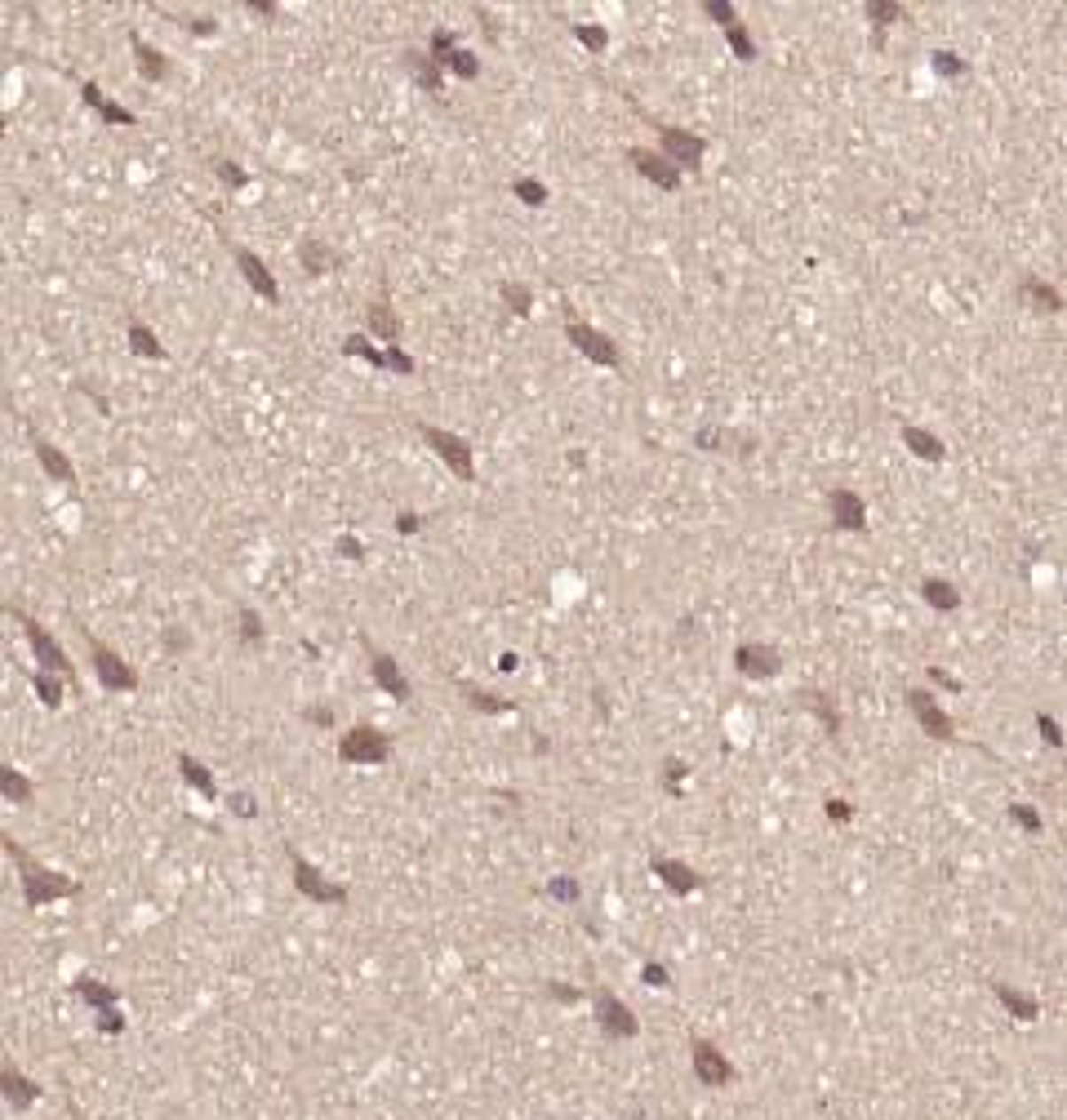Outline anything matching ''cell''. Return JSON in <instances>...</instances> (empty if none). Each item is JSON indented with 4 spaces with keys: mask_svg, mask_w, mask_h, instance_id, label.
<instances>
[{
    "mask_svg": "<svg viewBox=\"0 0 1067 1120\" xmlns=\"http://www.w3.org/2000/svg\"><path fill=\"white\" fill-rule=\"evenodd\" d=\"M5 850H10V858L23 867V894H27L32 907H45V903L67 898V894L81 889L76 881H67V876H59V872H50V867H41V863H32V858L19 850V841H5Z\"/></svg>",
    "mask_w": 1067,
    "mask_h": 1120,
    "instance_id": "obj_1",
    "label": "cell"
},
{
    "mask_svg": "<svg viewBox=\"0 0 1067 1120\" xmlns=\"http://www.w3.org/2000/svg\"><path fill=\"white\" fill-rule=\"evenodd\" d=\"M338 756H342L347 765H383V761L392 756V738H388L383 729H374V724H356V729L342 733Z\"/></svg>",
    "mask_w": 1067,
    "mask_h": 1120,
    "instance_id": "obj_2",
    "label": "cell"
},
{
    "mask_svg": "<svg viewBox=\"0 0 1067 1120\" xmlns=\"http://www.w3.org/2000/svg\"><path fill=\"white\" fill-rule=\"evenodd\" d=\"M419 436L428 441V450L436 458H445V467L459 476V481H476V463H472V445L445 427H432V423H419Z\"/></svg>",
    "mask_w": 1067,
    "mask_h": 1120,
    "instance_id": "obj_3",
    "label": "cell"
},
{
    "mask_svg": "<svg viewBox=\"0 0 1067 1120\" xmlns=\"http://www.w3.org/2000/svg\"><path fill=\"white\" fill-rule=\"evenodd\" d=\"M565 338H569L587 360H596V364H605V369H618V364H623L614 338H605L600 329H592L587 320H578V316H569V311H565Z\"/></svg>",
    "mask_w": 1067,
    "mask_h": 1120,
    "instance_id": "obj_4",
    "label": "cell"
},
{
    "mask_svg": "<svg viewBox=\"0 0 1067 1120\" xmlns=\"http://www.w3.org/2000/svg\"><path fill=\"white\" fill-rule=\"evenodd\" d=\"M658 129V143H663V156L676 165V169H698L702 156H707V138L689 134V129H676V125H654Z\"/></svg>",
    "mask_w": 1067,
    "mask_h": 1120,
    "instance_id": "obj_5",
    "label": "cell"
},
{
    "mask_svg": "<svg viewBox=\"0 0 1067 1120\" xmlns=\"http://www.w3.org/2000/svg\"><path fill=\"white\" fill-rule=\"evenodd\" d=\"M90 654H94V671H98V680H103L107 689H116V693L138 689V671H134L116 649H107V645H98V640L90 636Z\"/></svg>",
    "mask_w": 1067,
    "mask_h": 1120,
    "instance_id": "obj_6",
    "label": "cell"
},
{
    "mask_svg": "<svg viewBox=\"0 0 1067 1120\" xmlns=\"http://www.w3.org/2000/svg\"><path fill=\"white\" fill-rule=\"evenodd\" d=\"M285 854H289V863H294V885H298V894H307V898H316V903H347V885L325 881L298 850H285Z\"/></svg>",
    "mask_w": 1067,
    "mask_h": 1120,
    "instance_id": "obj_7",
    "label": "cell"
},
{
    "mask_svg": "<svg viewBox=\"0 0 1067 1120\" xmlns=\"http://www.w3.org/2000/svg\"><path fill=\"white\" fill-rule=\"evenodd\" d=\"M231 245V258H236V267H240V276L249 280V289L263 298V302H280V289H276V276L267 271V262L254 254V249H245V245H236V240H227Z\"/></svg>",
    "mask_w": 1067,
    "mask_h": 1120,
    "instance_id": "obj_8",
    "label": "cell"
},
{
    "mask_svg": "<svg viewBox=\"0 0 1067 1120\" xmlns=\"http://www.w3.org/2000/svg\"><path fill=\"white\" fill-rule=\"evenodd\" d=\"M627 161H632V169L640 174V178H649L654 187H663V192H676L680 187V169L663 156V152H649V147H632L627 152Z\"/></svg>",
    "mask_w": 1067,
    "mask_h": 1120,
    "instance_id": "obj_9",
    "label": "cell"
},
{
    "mask_svg": "<svg viewBox=\"0 0 1067 1120\" xmlns=\"http://www.w3.org/2000/svg\"><path fill=\"white\" fill-rule=\"evenodd\" d=\"M19 623H23V631H27V640H32V649H36V658L50 667V671H63V676H72V662H67V654H63V645L36 623V618H27V614H19V609H10Z\"/></svg>",
    "mask_w": 1067,
    "mask_h": 1120,
    "instance_id": "obj_10",
    "label": "cell"
},
{
    "mask_svg": "<svg viewBox=\"0 0 1067 1120\" xmlns=\"http://www.w3.org/2000/svg\"><path fill=\"white\" fill-rule=\"evenodd\" d=\"M828 512H832V525L836 529H867V507H863V498L854 494V490H832L828 494Z\"/></svg>",
    "mask_w": 1067,
    "mask_h": 1120,
    "instance_id": "obj_11",
    "label": "cell"
},
{
    "mask_svg": "<svg viewBox=\"0 0 1067 1120\" xmlns=\"http://www.w3.org/2000/svg\"><path fill=\"white\" fill-rule=\"evenodd\" d=\"M694 1071L702 1085H730L734 1080V1067L726 1062V1053L707 1040H694Z\"/></svg>",
    "mask_w": 1067,
    "mask_h": 1120,
    "instance_id": "obj_12",
    "label": "cell"
},
{
    "mask_svg": "<svg viewBox=\"0 0 1067 1120\" xmlns=\"http://www.w3.org/2000/svg\"><path fill=\"white\" fill-rule=\"evenodd\" d=\"M370 667H374V680L396 698V702H410V680H405V671L396 667V658L392 654H383V649H370Z\"/></svg>",
    "mask_w": 1067,
    "mask_h": 1120,
    "instance_id": "obj_13",
    "label": "cell"
},
{
    "mask_svg": "<svg viewBox=\"0 0 1067 1120\" xmlns=\"http://www.w3.org/2000/svg\"><path fill=\"white\" fill-rule=\"evenodd\" d=\"M779 649H770V645H739V654H734V667L743 671V676H774L779 671Z\"/></svg>",
    "mask_w": 1067,
    "mask_h": 1120,
    "instance_id": "obj_14",
    "label": "cell"
},
{
    "mask_svg": "<svg viewBox=\"0 0 1067 1120\" xmlns=\"http://www.w3.org/2000/svg\"><path fill=\"white\" fill-rule=\"evenodd\" d=\"M32 450H36L41 467L50 472V481H59V485H72V490H76V467H72V463H67V458H63V454H59V450H54L41 432H32Z\"/></svg>",
    "mask_w": 1067,
    "mask_h": 1120,
    "instance_id": "obj_15",
    "label": "cell"
},
{
    "mask_svg": "<svg viewBox=\"0 0 1067 1120\" xmlns=\"http://www.w3.org/2000/svg\"><path fill=\"white\" fill-rule=\"evenodd\" d=\"M907 702H912L916 720H921V724H925V729H930L934 738H952V720H947V716L938 711V702H934V698H930L925 689H912V693H907Z\"/></svg>",
    "mask_w": 1067,
    "mask_h": 1120,
    "instance_id": "obj_16",
    "label": "cell"
},
{
    "mask_svg": "<svg viewBox=\"0 0 1067 1120\" xmlns=\"http://www.w3.org/2000/svg\"><path fill=\"white\" fill-rule=\"evenodd\" d=\"M596 1009H600V1027L614 1036H636V1018L627 1014L623 1000H614L609 991H596Z\"/></svg>",
    "mask_w": 1067,
    "mask_h": 1120,
    "instance_id": "obj_17",
    "label": "cell"
},
{
    "mask_svg": "<svg viewBox=\"0 0 1067 1120\" xmlns=\"http://www.w3.org/2000/svg\"><path fill=\"white\" fill-rule=\"evenodd\" d=\"M370 329H374L388 347H396V338H401V316L392 311V298H388V294H379V298L370 302Z\"/></svg>",
    "mask_w": 1067,
    "mask_h": 1120,
    "instance_id": "obj_18",
    "label": "cell"
},
{
    "mask_svg": "<svg viewBox=\"0 0 1067 1120\" xmlns=\"http://www.w3.org/2000/svg\"><path fill=\"white\" fill-rule=\"evenodd\" d=\"M129 45H134V63H138L143 81H165L169 76V63H165V54L156 45H147L143 36H129Z\"/></svg>",
    "mask_w": 1067,
    "mask_h": 1120,
    "instance_id": "obj_19",
    "label": "cell"
},
{
    "mask_svg": "<svg viewBox=\"0 0 1067 1120\" xmlns=\"http://www.w3.org/2000/svg\"><path fill=\"white\" fill-rule=\"evenodd\" d=\"M81 94H85V103H90V107H94V112H98V116L107 121V125H138V116H134L129 107H121V103L103 98L94 81H85V85H81Z\"/></svg>",
    "mask_w": 1067,
    "mask_h": 1120,
    "instance_id": "obj_20",
    "label": "cell"
},
{
    "mask_svg": "<svg viewBox=\"0 0 1067 1120\" xmlns=\"http://www.w3.org/2000/svg\"><path fill=\"white\" fill-rule=\"evenodd\" d=\"M903 445H907L916 458H925V463H943V458H947V445H943L934 432H925V427H912V423L903 427Z\"/></svg>",
    "mask_w": 1067,
    "mask_h": 1120,
    "instance_id": "obj_21",
    "label": "cell"
},
{
    "mask_svg": "<svg viewBox=\"0 0 1067 1120\" xmlns=\"http://www.w3.org/2000/svg\"><path fill=\"white\" fill-rule=\"evenodd\" d=\"M1018 294H1023L1036 311H1058V307H1063V294H1058L1054 285H1045L1040 276H1023V280H1018Z\"/></svg>",
    "mask_w": 1067,
    "mask_h": 1120,
    "instance_id": "obj_22",
    "label": "cell"
},
{
    "mask_svg": "<svg viewBox=\"0 0 1067 1120\" xmlns=\"http://www.w3.org/2000/svg\"><path fill=\"white\" fill-rule=\"evenodd\" d=\"M298 262H302L311 276H320V271H333L342 258H338L325 240H302V245H298Z\"/></svg>",
    "mask_w": 1067,
    "mask_h": 1120,
    "instance_id": "obj_23",
    "label": "cell"
},
{
    "mask_svg": "<svg viewBox=\"0 0 1067 1120\" xmlns=\"http://www.w3.org/2000/svg\"><path fill=\"white\" fill-rule=\"evenodd\" d=\"M654 872H658V876H663V885H667V889H676V894H689V889H698V885H702V876H698V872H689L685 863H671V858H658V863H654Z\"/></svg>",
    "mask_w": 1067,
    "mask_h": 1120,
    "instance_id": "obj_24",
    "label": "cell"
},
{
    "mask_svg": "<svg viewBox=\"0 0 1067 1120\" xmlns=\"http://www.w3.org/2000/svg\"><path fill=\"white\" fill-rule=\"evenodd\" d=\"M921 596L934 605V609H956L961 605V591L952 587V583H943V578H925L921 583Z\"/></svg>",
    "mask_w": 1067,
    "mask_h": 1120,
    "instance_id": "obj_25",
    "label": "cell"
},
{
    "mask_svg": "<svg viewBox=\"0 0 1067 1120\" xmlns=\"http://www.w3.org/2000/svg\"><path fill=\"white\" fill-rule=\"evenodd\" d=\"M459 50H463V45H459V41H454V32H445V27H436V32H432V41H428V59H432L436 67H450V59H454Z\"/></svg>",
    "mask_w": 1067,
    "mask_h": 1120,
    "instance_id": "obj_26",
    "label": "cell"
},
{
    "mask_svg": "<svg viewBox=\"0 0 1067 1120\" xmlns=\"http://www.w3.org/2000/svg\"><path fill=\"white\" fill-rule=\"evenodd\" d=\"M129 347H134V351H138V356H152V360H165V347H161V342H156V333H152V329H147V325H138V320H134V325H129Z\"/></svg>",
    "mask_w": 1067,
    "mask_h": 1120,
    "instance_id": "obj_27",
    "label": "cell"
},
{
    "mask_svg": "<svg viewBox=\"0 0 1067 1120\" xmlns=\"http://www.w3.org/2000/svg\"><path fill=\"white\" fill-rule=\"evenodd\" d=\"M867 19L876 23V32H885L890 23L903 19V5H894V0H867Z\"/></svg>",
    "mask_w": 1067,
    "mask_h": 1120,
    "instance_id": "obj_28",
    "label": "cell"
},
{
    "mask_svg": "<svg viewBox=\"0 0 1067 1120\" xmlns=\"http://www.w3.org/2000/svg\"><path fill=\"white\" fill-rule=\"evenodd\" d=\"M178 765H183V779H187L192 787H200V792H205L209 801L218 796V787H214V779H209V774L200 770V761H192V756H178Z\"/></svg>",
    "mask_w": 1067,
    "mask_h": 1120,
    "instance_id": "obj_29",
    "label": "cell"
},
{
    "mask_svg": "<svg viewBox=\"0 0 1067 1120\" xmlns=\"http://www.w3.org/2000/svg\"><path fill=\"white\" fill-rule=\"evenodd\" d=\"M569 32H574V41H583L592 54H605V45H609V32H605V27H592V23H574Z\"/></svg>",
    "mask_w": 1067,
    "mask_h": 1120,
    "instance_id": "obj_30",
    "label": "cell"
},
{
    "mask_svg": "<svg viewBox=\"0 0 1067 1120\" xmlns=\"http://www.w3.org/2000/svg\"><path fill=\"white\" fill-rule=\"evenodd\" d=\"M342 351H347V356H361V360H370V364H379V369H388V351L370 347L365 338H356V333H351V338L342 342Z\"/></svg>",
    "mask_w": 1067,
    "mask_h": 1120,
    "instance_id": "obj_31",
    "label": "cell"
},
{
    "mask_svg": "<svg viewBox=\"0 0 1067 1120\" xmlns=\"http://www.w3.org/2000/svg\"><path fill=\"white\" fill-rule=\"evenodd\" d=\"M702 14H707L711 23H721L726 32H730V27H739V10L730 5V0H707V5H702Z\"/></svg>",
    "mask_w": 1067,
    "mask_h": 1120,
    "instance_id": "obj_32",
    "label": "cell"
},
{
    "mask_svg": "<svg viewBox=\"0 0 1067 1120\" xmlns=\"http://www.w3.org/2000/svg\"><path fill=\"white\" fill-rule=\"evenodd\" d=\"M498 294L512 302V311H516V316H525V311L534 307V294H530L525 285H516V280H503V285H498Z\"/></svg>",
    "mask_w": 1067,
    "mask_h": 1120,
    "instance_id": "obj_33",
    "label": "cell"
},
{
    "mask_svg": "<svg viewBox=\"0 0 1067 1120\" xmlns=\"http://www.w3.org/2000/svg\"><path fill=\"white\" fill-rule=\"evenodd\" d=\"M76 996H85L90 1005H98V1009H107L116 996H112V987H103V983H94V978H76Z\"/></svg>",
    "mask_w": 1067,
    "mask_h": 1120,
    "instance_id": "obj_34",
    "label": "cell"
},
{
    "mask_svg": "<svg viewBox=\"0 0 1067 1120\" xmlns=\"http://www.w3.org/2000/svg\"><path fill=\"white\" fill-rule=\"evenodd\" d=\"M726 41H730L734 59H743V63H752V59H757V41H752L743 27H730V32H726Z\"/></svg>",
    "mask_w": 1067,
    "mask_h": 1120,
    "instance_id": "obj_35",
    "label": "cell"
},
{
    "mask_svg": "<svg viewBox=\"0 0 1067 1120\" xmlns=\"http://www.w3.org/2000/svg\"><path fill=\"white\" fill-rule=\"evenodd\" d=\"M414 72H419V85L428 90V94H441V67L428 59L423 63V54H414Z\"/></svg>",
    "mask_w": 1067,
    "mask_h": 1120,
    "instance_id": "obj_36",
    "label": "cell"
},
{
    "mask_svg": "<svg viewBox=\"0 0 1067 1120\" xmlns=\"http://www.w3.org/2000/svg\"><path fill=\"white\" fill-rule=\"evenodd\" d=\"M0 783H5V792H10V801H19V805H27L32 801V783L23 779V774H14V770H5L0 774Z\"/></svg>",
    "mask_w": 1067,
    "mask_h": 1120,
    "instance_id": "obj_37",
    "label": "cell"
},
{
    "mask_svg": "<svg viewBox=\"0 0 1067 1120\" xmlns=\"http://www.w3.org/2000/svg\"><path fill=\"white\" fill-rule=\"evenodd\" d=\"M934 72H938V76H965V72H969V63H965V59H956L952 50H938V54H934Z\"/></svg>",
    "mask_w": 1067,
    "mask_h": 1120,
    "instance_id": "obj_38",
    "label": "cell"
},
{
    "mask_svg": "<svg viewBox=\"0 0 1067 1120\" xmlns=\"http://www.w3.org/2000/svg\"><path fill=\"white\" fill-rule=\"evenodd\" d=\"M512 192H516L525 205H543V200H547V187H543L538 178H516V183H512Z\"/></svg>",
    "mask_w": 1067,
    "mask_h": 1120,
    "instance_id": "obj_39",
    "label": "cell"
},
{
    "mask_svg": "<svg viewBox=\"0 0 1067 1120\" xmlns=\"http://www.w3.org/2000/svg\"><path fill=\"white\" fill-rule=\"evenodd\" d=\"M805 702H810V707H814V711H819V716H823V724H828V733H836V729H841V720H836V711H832V702H828V698H823V693H814V689H805Z\"/></svg>",
    "mask_w": 1067,
    "mask_h": 1120,
    "instance_id": "obj_40",
    "label": "cell"
},
{
    "mask_svg": "<svg viewBox=\"0 0 1067 1120\" xmlns=\"http://www.w3.org/2000/svg\"><path fill=\"white\" fill-rule=\"evenodd\" d=\"M450 72H459L463 81H476L481 76V63H476V54H467V50H459L454 59H450Z\"/></svg>",
    "mask_w": 1067,
    "mask_h": 1120,
    "instance_id": "obj_41",
    "label": "cell"
},
{
    "mask_svg": "<svg viewBox=\"0 0 1067 1120\" xmlns=\"http://www.w3.org/2000/svg\"><path fill=\"white\" fill-rule=\"evenodd\" d=\"M214 174H218L227 187H245V183H249V174H245V169H236V165H231V161H223V156H214Z\"/></svg>",
    "mask_w": 1067,
    "mask_h": 1120,
    "instance_id": "obj_42",
    "label": "cell"
},
{
    "mask_svg": "<svg viewBox=\"0 0 1067 1120\" xmlns=\"http://www.w3.org/2000/svg\"><path fill=\"white\" fill-rule=\"evenodd\" d=\"M5 1089H10V1098H14V1102H27V1098L36 1093V1089H32V1085H27V1080H23V1076H19L14 1067L5 1071Z\"/></svg>",
    "mask_w": 1067,
    "mask_h": 1120,
    "instance_id": "obj_43",
    "label": "cell"
},
{
    "mask_svg": "<svg viewBox=\"0 0 1067 1120\" xmlns=\"http://www.w3.org/2000/svg\"><path fill=\"white\" fill-rule=\"evenodd\" d=\"M240 636H245V640H254V645L263 640V623H258V614H254V609H240Z\"/></svg>",
    "mask_w": 1067,
    "mask_h": 1120,
    "instance_id": "obj_44",
    "label": "cell"
},
{
    "mask_svg": "<svg viewBox=\"0 0 1067 1120\" xmlns=\"http://www.w3.org/2000/svg\"><path fill=\"white\" fill-rule=\"evenodd\" d=\"M463 693H467V698H472L481 711H512V702H503V698H485V693H481V689H472V685H467Z\"/></svg>",
    "mask_w": 1067,
    "mask_h": 1120,
    "instance_id": "obj_45",
    "label": "cell"
},
{
    "mask_svg": "<svg viewBox=\"0 0 1067 1120\" xmlns=\"http://www.w3.org/2000/svg\"><path fill=\"white\" fill-rule=\"evenodd\" d=\"M388 369H396V373H414V356H405L401 347H388Z\"/></svg>",
    "mask_w": 1067,
    "mask_h": 1120,
    "instance_id": "obj_46",
    "label": "cell"
},
{
    "mask_svg": "<svg viewBox=\"0 0 1067 1120\" xmlns=\"http://www.w3.org/2000/svg\"><path fill=\"white\" fill-rule=\"evenodd\" d=\"M32 680H36V689H41V698H45V702H50V707H59V698H63V693H59V685H54V680H50V676H32Z\"/></svg>",
    "mask_w": 1067,
    "mask_h": 1120,
    "instance_id": "obj_47",
    "label": "cell"
},
{
    "mask_svg": "<svg viewBox=\"0 0 1067 1120\" xmlns=\"http://www.w3.org/2000/svg\"><path fill=\"white\" fill-rule=\"evenodd\" d=\"M249 10L263 14V19H276V14H280V5H271V0H249Z\"/></svg>",
    "mask_w": 1067,
    "mask_h": 1120,
    "instance_id": "obj_48",
    "label": "cell"
},
{
    "mask_svg": "<svg viewBox=\"0 0 1067 1120\" xmlns=\"http://www.w3.org/2000/svg\"><path fill=\"white\" fill-rule=\"evenodd\" d=\"M1014 818H1018V823H1023L1027 832H1036V827H1040V818H1036L1032 810H1023V805H1014Z\"/></svg>",
    "mask_w": 1067,
    "mask_h": 1120,
    "instance_id": "obj_49",
    "label": "cell"
},
{
    "mask_svg": "<svg viewBox=\"0 0 1067 1120\" xmlns=\"http://www.w3.org/2000/svg\"><path fill=\"white\" fill-rule=\"evenodd\" d=\"M396 525H401V534H414V529H419V512H401Z\"/></svg>",
    "mask_w": 1067,
    "mask_h": 1120,
    "instance_id": "obj_50",
    "label": "cell"
},
{
    "mask_svg": "<svg viewBox=\"0 0 1067 1120\" xmlns=\"http://www.w3.org/2000/svg\"><path fill=\"white\" fill-rule=\"evenodd\" d=\"M645 983H654V987H663V983H667V974H663V965H645Z\"/></svg>",
    "mask_w": 1067,
    "mask_h": 1120,
    "instance_id": "obj_51",
    "label": "cell"
},
{
    "mask_svg": "<svg viewBox=\"0 0 1067 1120\" xmlns=\"http://www.w3.org/2000/svg\"><path fill=\"white\" fill-rule=\"evenodd\" d=\"M476 19H481V27H485V36H490V41H498V27H494V19H490V14H485V10H476Z\"/></svg>",
    "mask_w": 1067,
    "mask_h": 1120,
    "instance_id": "obj_52",
    "label": "cell"
},
{
    "mask_svg": "<svg viewBox=\"0 0 1067 1120\" xmlns=\"http://www.w3.org/2000/svg\"><path fill=\"white\" fill-rule=\"evenodd\" d=\"M552 894H556V898H574L578 889H574V881H556V885H552Z\"/></svg>",
    "mask_w": 1067,
    "mask_h": 1120,
    "instance_id": "obj_53",
    "label": "cell"
},
{
    "mask_svg": "<svg viewBox=\"0 0 1067 1120\" xmlns=\"http://www.w3.org/2000/svg\"><path fill=\"white\" fill-rule=\"evenodd\" d=\"M361 552H365V547L356 543V538H342V556H361Z\"/></svg>",
    "mask_w": 1067,
    "mask_h": 1120,
    "instance_id": "obj_54",
    "label": "cell"
}]
</instances>
